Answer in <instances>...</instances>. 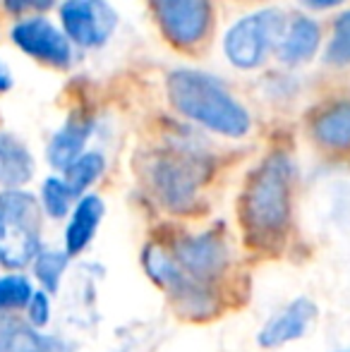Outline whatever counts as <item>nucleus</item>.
<instances>
[{
  "label": "nucleus",
  "instance_id": "nucleus-1",
  "mask_svg": "<svg viewBox=\"0 0 350 352\" xmlns=\"http://www.w3.org/2000/svg\"><path fill=\"white\" fill-rule=\"evenodd\" d=\"M293 163L285 153H271L250 175L240 199V221L248 242L259 252H278L293 213Z\"/></svg>",
  "mask_w": 350,
  "mask_h": 352
},
{
  "label": "nucleus",
  "instance_id": "nucleus-2",
  "mask_svg": "<svg viewBox=\"0 0 350 352\" xmlns=\"http://www.w3.org/2000/svg\"><path fill=\"white\" fill-rule=\"evenodd\" d=\"M168 94L177 111L199 125L226 137L248 135L250 116L211 74L175 70L168 77Z\"/></svg>",
  "mask_w": 350,
  "mask_h": 352
},
{
  "label": "nucleus",
  "instance_id": "nucleus-3",
  "mask_svg": "<svg viewBox=\"0 0 350 352\" xmlns=\"http://www.w3.org/2000/svg\"><path fill=\"white\" fill-rule=\"evenodd\" d=\"M41 209L29 192L5 190L0 195V264L22 269L41 250Z\"/></svg>",
  "mask_w": 350,
  "mask_h": 352
},
{
  "label": "nucleus",
  "instance_id": "nucleus-4",
  "mask_svg": "<svg viewBox=\"0 0 350 352\" xmlns=\"http://www.w3.org/2000/svg\"><path fill=\"white\" fill-rule=\"evenodd\" d=\"M142 264H144L146 276L173 297L177 314H185L190 319H206L216 314L219 302H216L214 287L190 278L166 247L154 245V242L146 245L142 252Z\"/></svg>",
  "mask_w": 350,
  "mask_h": 352
},
{
  "label": "nucleus",
  "instance_id": "nucleus-5",
  "mask_svg": "<svg viewBox=\"0 0 350 352\" xmlns=\"http://www.w3.org/2000/svg\"><path fill=\"white\" fill-rule=\"evenodd\" d=\"M206 175V163L192 153H161L149 168V182L159 201L171 211H187L195 204L197 187Z\"/></svg>",
  "mask_w": 350,
  "mask_h": 352
},
{
  "label": "nucleus",
  "instance_id": "nucleus-6",
  "mask_svg": "<svg viewBox=\"0 0 350 352\" xmlns=\"http://www.w3.org/2000/svg\"><path fill=\"white\" fill-rule=\"evenodd\" d=\"M281 32H283V14L278 10L250 14L226 34V56L235 67L243 70L257 67Z\"/></svg>",
  "mask_w": 350,
  "mask_h": 352
},
{
  "label": "nucleus",
  "instance_id": "nucleus-7",
  "mask_svg": "<svg viewBox=\"0 0 350 352\" xmlns=\"http://www.w3.org/2000/svg\"><path fill=\"white\" fill-rule=\"evenodd\" d=\"M173 259L190 278L211 285L228 266V247L216 230L180 237L173 245Z\"/></svg>",
  "mask_w": 350,
  "mask_h": 352
},
{
  "label": "nucleus",
  "instance_id": "nucleus-8",
  "mask_svg": "<svg viewBox=\"0 0 350 352\" xmlns=\"http://www.w3.org/2000/svg\"><path fill=\"white\" fill-rule=\"evenodd\" d=\"M164 34L175 46H195L211 24V0H151Z\"/></svg>",
  "mask_w": 350,
  "mask_h": 352
},
{
  "label": "nucleus",
  "instance_id": "nucleus-9",
  "mask_svg": "<svg viewBox=\"0 0 350 352\" xmlns=\"http://www.w3.org/2000/svg\"><path fill=\"white\" fill-rule=\"evenodd\" d=\"M61 19L67 38L85 48L106 43L118 24L116 12L106 0H65Z\"/></svg>",
  "mask_w": 350,
  "mask_h": 352
},
{
  "label": "nucleus",
  "instance_id": "nucleus-10",
  "mask_svg": "<svg viewBox=\"0 0 350 352\" xmlns=\"http://www.w3.org/2000/svg\"><path fill=\"white\" fill-rule=\"evenodd\" d=\"M12 41L27 56L53 67H67L72 63V48L67 36L41 17L24 19L17 27H12Z\"/></svg>",
  "mask_w": 350,
  "mask_h": 352
},
{
  "label": "nucleus",
  "instance_id": "nucleus-11",
  "mask_svg": "<svg viewBox=\"0 0 350 352\" xmlns=\"http://www.w3.org/2000/svg\"><path fill=\"white\" fill-rule=\"evenodd\" d=\"M314 314H317L314 302H309L307 297H298L281 314L271 316L266 321L264 329L259 331V345L262 348H278V345H285L290 340L303 338Z\"/></svg>",
  "mask_w": 350,
  "mask_h": 352
},
{
  "label": "nucleus",
  "instance_id": "nucleus-12",
  "mask_svg": "<svg viewBox=\"0 0 350 352\" xmlns=\"http://www.w3.org/2000/svg\"><path fill=\"white\" fill-rule=\"evenodd\" d=\"M0 352H70L58 338L41 336L12 314H0Z\"/></svg>",
  "mask_w": 350,
  "mask_h": 352
},
{
  "label": "nucleus",
  "instance_id": "nucleus-13",
  "mask_svg": "<svg viewBox=\"0 0 350 352\" xmlns=\"http://www.w3.org/2000/svg\"><path fill=\"white\" fill-rule=\"evenodd\" d=\"M101 218H103V201L98 199L96 195H87L77 201L70 223H67V230H65L67 256H75L87 250L89 242L94 240V232H96Z\"/></svg>",
  "mask_w": 350,
  "mask_h": 352
},
{
  "label": "nucleus",
  "instance_id": "nucleus-14",
  "mask_svg": "<svg viewBox=\"0 0 350 352\" xmlns=\"http://www.w3.org/2000/svg\"><path fill=\"white\" fill-rule=\"evenodd\" d=\"M34 175V158L29 148L10 132H0V185L17 190Z\"/></svg>",
  "mask_w": 350,
  "mask_h": 352
},
{
  "label": "nucleus",
  "instance_id": "nucleus-15",
  "mask_svg": "<svg viewBox=\"0 0 350 352\" xmlns=\"http://www.w3.org/2000/svg\"><path fill=\"white\" fill-rule=\"evenodd\" d=\"M89 135H91V122L72 118L48 144V161H51V166L58 168V170H67L82 156V148H85Z\"/></svg>",
  "mask_w": 350,
  "mask_h": 352
},
{
  "label": "nucleus",
  "instance_id": "nucleus-16",
  "mask_svg": "<svg viewBox=\"0 0 350 352\" xmlns=\"http://www.w3.org/2000/svg\"><path fill=\"white\" fill-rule=\"evenodd\" d=\"M312 135L327 148H350V101H338L312 122Z\"/></svg>",
  "mask_w": 350,
  "mask_h": 352
},
{
  "label": "nucleus",
  "instance_id": "nucleus-17",
  "mask_svg": "<svg viewBox=\"0 0 350 352\" xmlns=\"http://www.w3.org/2000/svg\"><path fill=\"white\" fill-rule=\"evenodd\" d=\"M319 43V27L307 17H298L290 27V32L285 34L283 43H281V60L288 65H298V63L307 60Z\"/></svg>",
  "mask_w": 350,
  "mask_h": 352
},
{
  "label": "nucleus",
  "instance_id": "nucleus-18",
  "mask_svg": "<svg viewBox=\"0 0 350 352\" xmlns=\"http://www.w3.org/2000/svg\"><path fill=\"white\" fill-rule=\"evenodd\" d=\"M103 168H106V163H103L101 153H96V151L82 153V156L65 170V185L70 187L72 195L80 197L89 185H94V182L98 180Z\"/></svg>",
  "mask_w": 350,
  "mask_h": 352
},
{
  "label": "nucleus",
  "instance_id": "nucleus-19",
  "mask_svg": "<svg viewBox=\"0 0 350 352\" xmlns=\"http://www.w3.org/2000/svg\"><path fill=\"white\" fill-rule=\"evenodd\" d=\"M67 252H56V250H39V254L34 256V274L41 280V285L46 287V292H56L61 285V278L67 269Z\"/></svg>",
  "mask_w": 350,
  "mask_h": 352
},
{
  "label": "nucleus",
  "instance_id": "nucleus-20",
  "mask_svg": "<svg viewBox=\"0 0 350 352\" xmlns=\"http://www.w3.org/2000/svg\"><path fill=\"white\" fill-rule=\"evenodd\" d=\"M34 295V287L24 276H3L0 278V314L24 309Z\"/></svg>",
  "mask_w": 350,
  "mask_h": 352
},
{
  "label": "nucleus",
  "instance_id": "nucleus-21",
  "mask_svg": "<svg viewBox=\"0 0 350 352\" xmlns=\"http://www.w3.org/2000/svg\"><path fill=\"white\" fill-rule=\"evenodd\" d=\"M41 199H43V209L48 211V216L65 218L72 206L75 195H72L70 187L65 185V180H61V177H48L41 187Z\"/></svg>",
  "mask_w": 350,
  "mask_h": 352
},
{
  "label": "nucleus",
  "instance_id": "nucleus-22",
  "mask_svg": "<svg viewBox=\"0 0 350 352\" xmlns=\"http://www.w3.org/2000/svg\"><path fill=\"white\" fill-rule=\"evenodd\" d=\"M327 60L333 63V65H348L350 63V12H343L336 19L333 38L327 51Z\"/></svg>",
  "mask_w": 350,
  "mask_h": 352
},
{
  "label": "nucleus",
  "instance_id": "nucleus-23",
  "mask_svg": "<svg viewBox=\"0 0 350 352\" xmlns=\"http://www.w3.org/2000/svg\"><path fill=\"white\" fill-rule=\"evenodd\" d=\"M29 311V321H32L34 329H43L51 319V302H48V295L43 290H34L32 300L27 305Z\"/></svg>",
  "mask_w": 350,
  "mask_h": 352
},
{
  "label": "nucleus",
  "instance_id": "nucleus-24",
  "mask_svg": "<svg viewBox=\"0 0 350 352\" xmlns=\"http://www.w3.org/2000/svg\"><path fill=\"white\" fill-rule=\"evenodd\" d=\"M5 10L12 14H24V12H43L51 8L56 0H3Z\"/></svg>",
  "mask_w": 350,
  "mask_h": 352
},
{
  "label": "nucleus",
  "instance_id": "nucleus-25",
  "mask_svg": "<svg viewBox=\"0 0 350 352\" xmlns=\"http://www.w3.org/2000/svg\"><path fill=\"white\" fill-rule=\"evenodd\" d=\"M12 89V74H10V67L3 63V58H0V94L10 91Z\"/></svg>",
  "mask_w": 350,
  "mask_h": 352
},
{
  "label": "nucleus",
  "instance_id": "nucleus-26",
  "mask_svg": "<svg viewBox=\"0 0 350 352\" xmlns=\"http://www.w3.org/2000/svg\"><path fill=\"white\" fill-rule=\"evenodd\" d=\"M305 5L309 8H317V10H324V8H333V5H341L343 0H303Z\"/></svg>",
  "mask_w": 350,
  "mask_h": 352
},
{
  "label": "nucleus",
  "instance_id": "nucleus-27",
  "mask_svg": "<svg viewBox=\"0 0 350 352\" xmlns=\"http://www.w3.org/2000/svg\"><path fill=\"white\" fill-rule=\"evenodd\" d=\"M341 352H350V350H341Z\"/></svg>",
  "mask_w": 350,
  "mask_h": 352
}]
</instances>
